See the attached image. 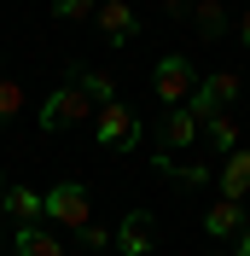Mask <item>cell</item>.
<instances>
[{"instance_id": "6da1fadb", "label": "cell", "mask_w": 250, "mask_h": 256, "mask_svg": "<svg viewBox=\"0 0 250 256\" xmlns=\"http://www.w3.org/2000/svg\"><path fill=\"white\" fill-rule=\"evenodd\" d=\"M94 116V105H88V94H82L76 82H64L58 94L41 99V111H35V122H41V134H64V128H76Z\"/></svg>"}, {"instance_id": "7a4b0ae2", "label": "cell", "mask_w": 250, "mask_h": 256, "mask_svg": "<svg viewBox=\"0 0 250 256\" xmlns=\"http://www.w3.org/2000/svg\"><path fill=\"white\" fill-rule=\"evenodd\" d=\"M94 140L110 146V152H140V122H134V111L128 105H99L94 111Z\"/></svg>"}, {"instance_id": "3957f363", "label": "cell", "mask_w": 250, "mask_h": 256, "mask_svg": "<svg viewBox=\"0 0 250 256\" xmlns=\"http://www.w3.org/2000/svg\"><path fill=\"white\" fill-rule=\"evenodd\" d=\"M41 210H47V222H58V227H88L94 222V198H88V186H76V180H58V186L41 198Z\"/></svg>"}, {"instance_id": "277c9868", "label": "cell", "mask_w": 250, "mask_h": 256, "mask_svg": "<svg viewBox=\"0 0 250 256\" xmlns=\"http://www.w3.org/2000/svg\"><path fill=\"white\" fill-rule=\"evenodd\" d=\"M233 99H238V76H233V70H216V76H204L198 88H192V94H186V111H192V116H198V122H204V116L227 111Z\"/></svg>"}, {"instance_id": "5b68a950", "label": "cell", "mask_w": 250, "mask_h": 256, "mask_svg": "<svg viewBox=\"0 0 250 256\" xmlns=\"http://www.w3.org/2000/svg\"><path fill=\"white\" fill-rule=\"evenodd\" d=\"M152 82H157V99H163V105H186V94L198 88V70H192L180 52H169V58H157Z\"/></svg>"}, {"instance_id": "8992f818", "label": "cell", "mask_w": 250, "mask_h": 256, "mask_svg": "<svg viewBox=\"0 0 250 256\" xmlns=\"http://www.w3.org/2000/svg\"><path fill=\"white\" fill-rule=\"evenodd\" d=\"M110 239H116V250H122V256H146V250L157 244V222L146 216V210H128Z\"/></svg>"}, {"instance_id": "52a82bcc", "label": "cell", "mask_w": 250, "mask_h": 256, "mask_svg": "<svg viewBox=\"0 0 250 256\" xmlns=\"http://www.w3.org/2000/svg\"><path fill=\"white\" fill-rule=\"evenodd\" d=\"M94 24H99V35H105L110 47H128V41H134V30H140V18H134V6H128V0H105V6L94 12Z\"/></svg>"}, {"instance_id": "ba28073f", "label": "cell", "mask_w": 250, "mask_h": 256, "mask_svg": "<svg viewBox=\"0 0 250 256\" xmlns=\"http://www.w3.org/2000/svg\"><path fill=\"white\" fill-rule=\"evenodd\" d=\"M0 210H6V216H18V227H41V222H47L41 192H30V186H6V192H0Z\"/></svg>"}, {"instance_id": "9c48e42d", "label": "cell", "mask_w": 250, "mask_h": 256, "mask_svg": "<svg viewBox=\"0 0 250 256\" xmlns=\"http://www.w3.org/2000/svg\"><path fill=\"white\" fill-rule=\"evenodd\" d=\"M192 140H198V116H192L186 105H174V111L163 116V158H169V152H186Z\"/></svg>"}, {"instance_id": "30bf717a", "label": "cell", "mask_w": 250, "mask_h": 256, "mask_svg": "<svg viewBox=\"0 0 250 256\" xmlns=\"http://www.w3.org/2000/svg\"><path fill=\"white\" fill-rule=\"evenodd\" d=\"M221 198H233V204H244V192H250V152H238L233 146V158L221 163Z\"/></svg>"}, {"instance_id": "8fae6325", "label": "cell", "mask_w": 250, "mask_h": 256, "mask_svg": "<svg viewBox=\"0 0 250 256\" xmlns=\"http://www.w3.org/2000/svg\"><path fill=\"white\" fill-rule=\"evenodd\" d=\"M238 227H244V204H233V198L210 204V216H204V233H210V239H233Z\"/></svg>"}, {"instance_id": "7c38bea8", "label": "cell", "mask_w": 250, "mask_h": 256, "mask_svg": "<svg viewBox=\"0 0 250 256\" xmlns=\"http://www.w3.org/2000/svg\"><path fill=\"white\" fill-rule=\"evenodd\" d=\"M70 82L88 94V105H110V99H116V82H110L105 70H82V64H70Z\"/></svg>"}, {"instance_id": "4fadbf2b", "label": "cell", "mask_w": 250, "mask_h": 256, "mask_svg": "<svg viewBox=\"0 0 250 256\" xmlns=\"http://www.w3.org/2000/svg\"><path fill=\"white\" fill-rule=\"evenodd\" d=\"M18 256H64V244L52 239L47 227H18V239H12Z\"/></svg>"}, {"instance_id": "5bb4252c", "label": "cell", "mask_w": 250, "mask_h": 256, "mask_svg": "<svg viewBox=\"0 0 250 256\" xmlns=\"http://www.w3.org/2000/svg\"><path fill=\"white\" fill-rule=\"evenodd\" d=\"M204 134H210V146H216V152H233V146H238V122H233V116H227V111H216V116H204Z\"/></svg>"}, {"instance_id": "9a60e30c", "label": "cell", "mask_w": 250, "mask_h": 256, "mask_svg": "<svg viewBox=\"0 0 250 256\" xmlns=\"http://www.w3.org/2000/svg\"><path fill=\"white\" fill-rule=\"evenodd\" d=\"M192 18H198V35H210V41H216V35H227V12H221V0H198V6H192Z\"/></svg>"}, {"instance_id": "2e32d148", "label": "cell", "mask_w": 250, "mask_h": 256, "mask_svg": "<svg viewBox=\"0 0 250 256\" xmlns=\"http://www.w3.org/2000/svg\"><path fill=\"white\" fill-rule=\"evenodd\" d=\"M163 169H169L180 186H204V180H210V169H204V163H163Z\"/></svg>"}, {"instance_id": "e0dca14e", "label": "cell", "mask_w": 250, "mask_h": 256, "mask_svg": "<svg viewBox=\"0 0 250 256\" xmlns=\"http://www.w3.org/2000/svg\"><path fill=\"white\" fill-rule=\"evenodd\" d=\"M18 105H24V88H18V82H0V122H6Z\"/></svg>"}, {"instance_id": "ac0fdd59", "label": "cell", "mask_w": 250, "mask_h": 256, "mask_svg": "<svg viewBox=\"0 0 250 256\" xmlns=\"http://www.w3.org/2000/svg\"><path fill=\"white\" fill-rule=\"evenodd\" d=\"M76 239L88 244V250H105V244H110V233H105L99 222H88V227H76Z\"/></svg>"}, {"instance_id": "d6986e66", "label": "cell", "mask_w": 250, "mask_h": 256, "mask_svg": "<svg viewBox=\"0 0 250 256\" xmlns=\"http://www.w3.org/2000/svg\"><path fill=\"white\" fill-rule=\"evenodd\" d=\"M52 12H58V18H88V12H94V0H58Z\"/></svg>"}, {"instance_id": "ffe728a7", "label": "cell", "mask_w": 250, "mask_h": 256, "mask_svg": "<svg viewBox=\"0 0 250 256\" xmlns=\"http://www.w3.org/2000/svg\"><path fill=\"white\" fill-rule=\"evenodd\" d=\"M233 239H238V250H233V256H250V222H244V227H238Z\"/></svg>"}, {"instance_id": "44dd1931", "label": "cell", "mask_w": 250, "mask_h": 256, "mask_svg": "<svg viewBox=\"0 0 250 256\" xmlns=\"http://www.w3.org/2000/svg\"><path fill=\"white\" fill-rule=\"evenodd\" d=\"M238 35H244V47H250V12H244V24H238Z\"/></svg>"}, {"instance_id": "7402d4cb", "label": "cell", "mask_w": 250, "mask_h": 256, "mask_svg": "<svg viewBox=\"0 0 250 256\" xmlns=\"http://www.w3.org/2000/svg\"><path fill=\"white\" fill-rule=\"evenodd\" d=\"M210 256H227V250H210Z\"/></svg>"}, {"instance_id": "603a6c76", "label": "cell", "mask_w": 250, "mask_h": 256, "mask_svg": "<svg viewBox=\"0 0 250 256\" xmlns=\"http://www.w3.org/2000/svg\"><path fill=\"white\" fill-rule=\"evenodd\" d=\"M0 192H6V180H0Z\"/></svg>"}]
</instances>
